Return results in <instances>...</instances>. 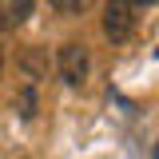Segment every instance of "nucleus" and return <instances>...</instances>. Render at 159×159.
<instances>
[{
    "instance_id": "f257e3e1",
    "label": "nucleus",
    "mask_w": 159,
    "mask_h": 159,
    "mask_svg": "<svg viewBox=\"0 0 159 159\" xmlns=\"http://www.w3.org/2000/svg\"><path fill=\"white\" fill-rule=\"evenodd\" d=\"M99 24H103V36L111 44H127L135 36V8H131V0H107Z\"/></svg>"
},
{
    "instance_id": "f03ea898",
    "label": "nucleus",
    "mask_w": 159,
    "mask_h": 159,
    "mask_svg": "<svg viewBox=\"0 0 159 159\" xmlns=\"http://www.w3.org/2000/svg\"><path fill=\"white\" fill-rule=\"evenodd\" d=\"M56 72H60V80L68 84V88H80L84 80H88V72H92V56H88V48L84 44H64L56 52Z\"/></svg>"
},
{
    "instance_id": "7ed1b4c3",
    "label": "nucleus",
    "mask_w": 159,
    "mask_h": 159,
    "mask_svg": "<svg viewBox=\"0 0 159 159\" xmlns=\"http://www.w3.org/2000/svg\"><path fill=\"white\" fill-rule=\"evenodd\" d=\"M4 4V20L16 28V24H28L32 12H36V0H0Z\"/></svg>"
},
{
    "instance_id": "20e7f679",
    "label": "nucleus",
    "mask_w": 159,
    "mask_h": 159,
    "mask_svg": "<svg viewBox=\"0 0 159 159\" xmlns=\"http://www.w3.org/2000/svg\"><path fill=\"white\" fill-rule=\"evenodd\" d=\"M48 4L56 8L60 16H80V12H84V8H88L92 0H48Z\"/></svg>"
},
{
    "instance_id": "39448f33",
    "label": "nucleus",
    "mask_w": 159,
    "mask_h": 159,
    "mask_svg": "<svg viewBox=\"0 0 159 159\" xmlns=\"http://www.w3.org/2000/svg\"><path fill=\"white\" fill-rule=\"evenodd\" d=\"M20 116L24 119L36 116V88H24V92H20Z\"/></svg>"
},
{
    "instance_id": "423d86ee",
    "label": "nucleus",
    "mask_w": 159,
    "mask_h": 159,
    "mask_svg": "<svg viewBox=\"0 0 159 159\" xmlns=\"http://www.w3.org/2000/svg\"><path fill=\"white\" fill-rule=\"evenodd\" d=\"M151 4H159V0H131V8H151Z\"/></svg>"
},
{
    "instance_id": "0eeeda50",
    "label": "nucleus",
    "mask_w": 159,
    "mask_h": 159,
    "mask_svg": "<svg viewBox=\"0 0 159 159\" xmlns=\"http://www.w3.org/2000/svg\"><path fill=\"white\" fill-rule=\"evenodd\" d=\"M0 72H4V48H0Z\"/></svg>"
}]
</instances>
